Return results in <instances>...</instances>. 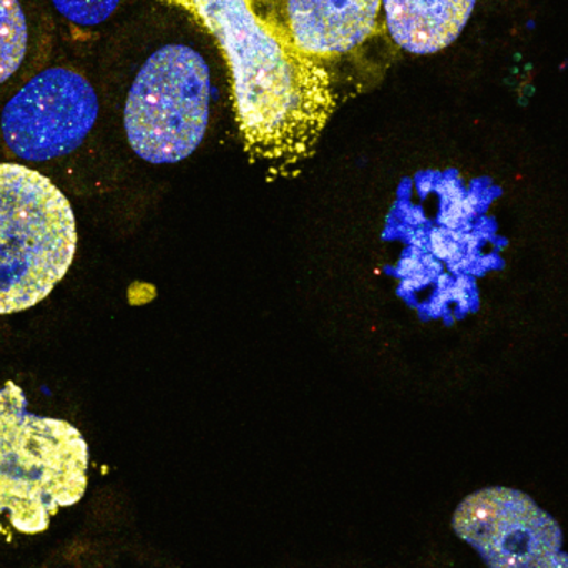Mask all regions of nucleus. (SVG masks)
<instances>
[{"instance_id":"1","label":"nucleus","mask_w":568,"mask_h":568,"mask_svg":"<svg viewBox=\"0 0 568 568\" xmlns=\"http://www.w3.org/2000/svg\"><path fill=\"white\" fill-rule=\"evenodd\" d=\"M162 2L192 17L222 50L253 162L286 173L310 159L336 109L326 63L300 52L252 0Z\"/></svg>"},{"instance_id":"2","label":"nucleus","mask_w":568,"mask_h":568,"mask_svg":"<svg viewBox=\"0 0 568 568\" xmlns=\"http://www.w3.org/2000/svg\"><path fill=\"white\" fill-rule=\"evenodd\" d=\"M89 446L82 433L57 417L37 416L22 387L0 389V532H45L63 507L85 496Z\"/></svg>"},{"instance_id":"3","label":"nucleus","mask_w":568,"mask_h":568,"mask_svg":"<svg viewBox=\"0 0 568 568\" xmlns=\"http://www.w3.org/2000/svg\"><path fill=\"white\" fill-rule=\"evenodd\" d=\"M436 206L426 219L420 286L430 293L426 311L436 317L459 320L479 307L477 282L504 266L506 240L490 206L500 196L489 179L464 182L456 172L433 173L429 179Z\"/></svg>"},{"instance_id":"4","label":"nucleus","mask_w":568,"mask_h":568,"mask_svg":"<svg viewBox=\"0 0 568 568\" xmlns=\"http://www.w3.org/2000/svg\"><path fill=\"white\" fill-rule=\"evenodd\" d=\"M77 242L72 206L52 180L0 163V314L45 300L69 272Z\"/></svg>"},{"instance_id":"5","label":"nucleus","mask_w":568,"mask_h":568,"mask_svg":"<svg viewBox=\"0 0 568 568\" xmlns=\"http://www.w3.org/2000/svg\"><path fill=\"white\" fill-rule=\"evenodd\" d=\"M209 63L192 47L170 43L146 59L126 97L123 125L133 152L153 165L189 159L210 119Z\"/></svg>"},{"instance_id":"6","label":"nucleus","mask_w":568,"mask_h":568,"mask_svg":"<svg viewBox=\"0 0 568 568\" xmlns=\"http://www.w3.org/2000/svg\"><path fill=\"white\" fill-rule=\"evenodd\" d=\"M453 529L489 568H568L559 524L520 490L470 494L454 513Z\"/></svg>"},{"instance_id":"7","label":"nucleus","mask_w":568,"mask_h":568,"mask_svg":"<svg viewBox=\"0 0 568 568\" xmlns=\"http://www.w3.org/2000/svg\"><path fill=\"white\" fill-rule=\"evenodd\" d=\"M99 97L85 77L63 67L30 79L3 106L6 145L27 162L75 152L95 125Z\"/></svg>"},{"instance_id":"8","label":"nucleus","mask_w":568,"mask_h":568,"mask_svg":"<svg viewBox=\"0 0 568 568\" xmlns=\"http://www.w3.org/2000/svg\"><path fill=\"white\" fill-rule=\"evenodd\" d=\"M304 55L327 63L379 32L383 0H252Z\"/></svg>"},{"instance_id":"9","label":"nucleus","mask_w":568,"mask_h":568,"mask_svg":"<svg viewBox=\"0 0 568 568\" xmlns=\"http://www.w3.org/2000/svg\"><path fill=\"white\" fill-rule=\"evenodd\" d=\"M476 0H383L390 39L416 55L447 49L463 33Z\"/></svg>"},{"instance_id":"10","label":"nucleus","mask_w":568,"mask_h":568,"mask_svg":"<svg viewBox=\"0 0 568 568\" xmlns=\"http://www.w3.org/2000/svg\"><path fill=\"white\" fill-rule=\"evenodd\" d=\"M29 29L19 0H0V83L7 82L26 59Z\"/></svg>"},{"instance_id":"11","label":"nucleus","mask_w":568,"mask_h":568,"mask_svg":"<svg viewBox=\"0 0 568 568\" xmlns=\"http://www.w3.org/2000/svg\"><path fill=\"white\" fill-rule=\"evenodd\" d=\"M60 16L79 27H97L115 12L120 0H50Z\"/></svg>"}]
</instances>
